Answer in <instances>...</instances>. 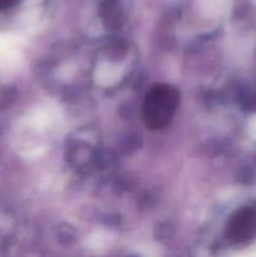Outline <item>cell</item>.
I'll list each match as a JSON object with an SVG mask.
<instances>
[{"mask_svg":"<svg viewBox=\"0 0 256 257\" xmlns=\"http://www.w3.org/2000/svg\"><path fill=\"white\" fill-rule=\"evenodd\" d=\"M180 103V94L170 84H156L146 94L142 105L143 120L147 128L160 131L173 119Z\"/></svg>","mask_w":256,"mask_h":257,"instance_id":"obj_1","label":"cell"},{"mask_svg":"<svg viewBox=\"0 0 256 257\" xmlns=\"http://www.w3.org/2000/svg\"><path fill=\"white\" fill-rule=\"evenodd\" d=\"M256 233V210L250 207L241 208L227 225L226 235L231 242L242 243L251 240Z\"/></svg>","mask_w":256,"mask_h":257,"instance_id":"obj_2","label":"cell"},{"mask_svg":"<svg viewBox=\"0 0 256 257\" xmlns=\"http://www.w3.org/2000/svg\"><path fill=\"white\" fill-rule=\"evenodd\" d=\"M17 2V0H0V4H3V5H12V4H14V3Z\"/></svg>","mask_w":256,"mask_h":257,"instance_id":"obj_3","label":"cell"}]
</instances>
